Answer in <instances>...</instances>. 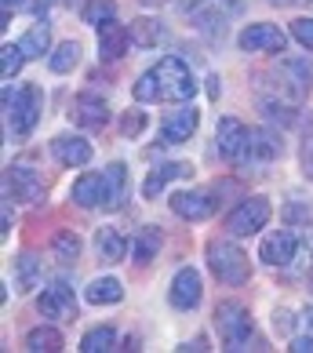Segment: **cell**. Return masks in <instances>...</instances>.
I'll list each match as a JSON object with an SVG mask.
<instances>
[{
    "mask_svg": "<svg viewBox=\"0 0 313 353\" xmlns=\"http://www.w3.org/2000/svg\"><path fill=\"white\" fill-rule=\"evenodd\" d=\"M4 190H8V197H15L19 204H41L44 193H48L44 175L37 172L30 161L8 164V172H4Z\"/></svg>",
    "mask_w": 313,
    "mask_h": 353,
    "instance_id": "8992f818",
    "label": "cell"
},
{
    "mask_svg": "<svg viewBox=\"0 0 313 353\" xmlns=\"http://www.w3.org/2000/svg\"><path fill=\"white\" fill-rule=\"evenodd\" d=\"M175 179H193V164H190V161H164V164L150 168L146 182H142V197L156 201Z\"/></svg>",
    "mask_w": 313,
    "mask_h": 353,
    "instance_id": "5bb4252c",
    "label": "cell"
},
{
    "mask_svg": "<svg viewBox=\"0 0 313 353\" xmlns=\"http://www.w3.org/2000/svg\"><path fill=\"white\" fill-rule=\"evenodd\" d=\"M51 153L62 168H84L91 161V142L84 135H55L51 139Z\"/></svg>",
    "mask_w": 313,
    "mask_h": 353,
    "instance_id": "d6986e66",
    "label": "cell"
},
{
    "mask_svg": "<svg viewBox=\"0 0 313 353\" xmlns=\"http://www.w3.org/2000/svg\"><path fill=\"white\" fill-rule=\"evenodd\" d=\"M48 66H51V73H73L77 66H81V44H77V41H62L48 55Z\"/></svg>",
    "mask_w": 313,
    "mask_h": 353,
    "instance_id": "f1b7e54d",
    "label": "cell"
},
{
    "mask_svg": "<svg viewBox=\"0 0 313 353\" xmlns=\"http://www.w3.org/2000/svg\"><path fill=\"white\" fill-rule=\"evenodd\" d=\"M102 172H106V201H102V208H106V212H117L128 197V164L113 161V164L102 168Z\"/></svg>",
    "mask_w": 313,
    "mask_h": 353,
    "instance_id": "ffe728a7",
    "label": "cell"
},
{
    "mask_svg": "<svg viewBox=\"0 0 313 353\" xmlns=\"http://www.w3.org/2000/svg\"><path fill=\"white\" fill-rule=\"evenodd\" d=\"M303 317H306V328H313V306H306V313H303Z\"/></svg>",
    "mask_w": 313,
    "mask_h": 353,
    "instance_id": "7bdbcfd3",
    "label": "cell"
},
{
    "mask_svg": "<svg viewBox=\"0 0 313 353\" xmlns=\"http://www.w3.org/2000/svg\"><path fill=\"white\" fill-rule=\"evenodd\" d=\"M77 350H84V353H110L117 350V332L110 328V324H95V328H88L81 335V346Z\"/></svg>",
    "mask_w": 313,
    "mask_h": 353,
    "instance_id": "4316f807",
    "label": "cell"
},
{
    "mask_svg": "<svg viewBox=\"0 0 313 353\" xmlns=\"http://www.w3.org/2000/svg\"><path fill=\"white\" fill-rule=\"evenodd\" d=\"M4 113H8V128L15 135H30L41 124L44 113V91L41 84H22L19 91H4Z\"/></svg>",
    "mask_w": 313,
    "mask_h": 353,
    "instance_id": "3957f363",
    "label": "cell"
},
{
    "mask_svg": "<svg viewBox=\"0 0 313 353\" xmlns=\"http://www.w3.org/2000/svg\"><path fill=\"white\" fill-rule=\"evenodd\" d=\"M292 41H295L299 48L313 51V19H295V22H292Z\"/></svg>",
    "mask_w": 313,
    "mask_h": 353,
    "instance_id": "e575fe53",
    "label": "cell"
},
{
    "mask_svg": "<svg viewBox=\"0 0 313 353\" xmlns=\"http://www.w3.org/2000/svg\"><path fill=\"white\" fill-rule=\"evenodd\" d=\"M142 128H146V113H142L139 106L128 110V113H121V135H124V139H135Z\"/></svg>",
    "mask_w": 313,
    "mask_h": 353,
    "instance_id": "836d02e7",
    "label": "cell"
},
{
    "mask_svg": "<svg viewBox=\"0 0 313 353\" xmlns=\"http://www.w3.org/2000/svg\"><path fill=\"white\" fill-rule=\"evenodd\" d=\"M113 11H117L113 0H88V4H84V22L102 26L106 19H113Z\"/></svg>",
    "mask_w": 313,
    "mask_h": 353,
    "instance_id": "d6a6232c",
    "label": "cell"
},
{
    "mask_svg": "<svg viewBox=\"0 0 313 353\" xmlns=\"http://www.w3.org/2000/svg\"><path fill=\"white\" fill-rule=\"evenodd\" d=\"M19 44H22V51H26L30 59H44L48 48H51V30H48V22H33Z\"/></svg>",
    "mask_w": 313,
    "mask_h": 353,
    "instance_id": "f546056e",
    "label": "cell"
},
{
    "mask_svg": "<svg viewBox=\"0 0 313 353\" xmlns=\"http://www.w3.org/2000/svg\"><path fill=\"white\" fill-rule=\"evenodd\" d=\"M270 4H299V0H270Z\"/></svg>",
    "mask_w": 313,
    "mask_h": 353,
    "instance_id": "f6af8a7d",
    "label": "cell"
},
{
    "mask_svg": "<svg viewBox=\"0 0 313 353\" xmlns=\"http://www.w3.org/2000/svg\"><path fill=\"white\" fill-rule=\"evenodd\" d=\"M281 135L273 128H255V161H273L281 157Z\"/></svg>",
    "mask_w": 313,
    "mask_h": 353,
    "instance_id": "1f68e13d",
    "label": "cell"
},
{
    "mask_svg": "<svg viewBox=\"0 0 313 353\" xmlns=\"http://www.w3.org/2000/svg\"><path fill=\"white\" fill-rule=\"evenodd\" d=\"M215 332H219V343L223 350H248L255 335V321H252V310H248L241 299H223L215 306Z\"/></svg>",
    "mask_w": 313,
    "mask_h": 353,
    "instance_id": "7a4b0ae2",
    "label": "cell"
},
{
    "mask_svg": "<svg viewBox=\"0 0 313 353\" xmlns=\"http://www.w3.org/2000/svg\"><path fill=\"white\" fill-rule=\"evenodd\" d=\"M95 33H99V55H102V59H110V62L124 59L128 44H132V33H128V26H121L117 19H106L102 26H95Z\"/></svg>",
    "mask_w": 313,
    "mask_h": 353,
    "instance_id": "ac0fdd59",
    "label": "cell"
},
{
    "mask_svg": "<svg viewBox=\"0 0 313 353\" xmlns=\"http://www.w3.org/2000/svg\"><path fill=\"white\" fill-rule=\"evenodd\" d=\"M84 299L91 306H117L124 299V284L117 277H95L84 288Z\"/></svg>",
    "mask_w": 313,
    "mask_h": 353,
    "instance_id": "603a6c76",
    "label": "cell"
},
{
    "mask_svg": "<svg viewBox=\"0 0 313 353\" xmlns=\"http://www.w3.org/2000/svg\"><path fill=\"white\" fill-rule=\"evenodd\" d=\"M81 248L84 244H81V237H77L73 230H59L55 241H51V255H55L62 266H73L77 259H81Z\"/></svg>",
    "mask_w": 313,
    "mask_h": 353,
    "instance_id": "83f0119b",
    "label": "cell"
},
{
    "mask_svg": "<svg viewBox=\"0 0 313 353\" xmlns=\"http://www.w3.org/2000/svg\"><path fill=\"white\" fill-rule=\"evenodd\" d=\"M70 201L77 208H102V201H106V172H84L70 186Z\"/></svg>",
    "mask_w": 313,
    "mask_h": 353,
    "instance_id": "e0dca14e",
    "label": "cell"
},
{
    "mask_svg": "<svg viewBox=\"0 0 313 353\" xmlns=\"http://www.w3.org/2000/svg\"><path fill=\"white\" fill-rule=\"evenodd\" d=\"M128 33H132V44H135V48H156V44L164 41V22L142 15V19H132Z\"/></svg>",
    "mask_w": 313,
    "mask_h": 353,
    "instance_id": "d4e9b609",
    "label": "cell"
},
{
    "mask_svg": "<svg viewBox=\"0 0 313 353\" xmlns=\"http://www.w3.org/2000/svg\"><path fill=\"white\" fill-rule=\"evenodd\" d=\"M303 168H306V175L313 179V142H306V146H303Z\"/></svg>",
    "mask_w": 313,
    "mask_h": 353,
    "instance_id": "ab89813d",
    "label": "cell"
},
{
    "mask_svg": "<svg viewBox=\"0 0 313 353\" xmlns=\"http://www.w3.org/2000/svg\"><path fill=\"white\" fill-rule=\"evenodd\" d=\"M273 328H277L281 335H288L292 332V313L288 310H277V313H273Z\"/></svg>",
    "mask_w": 313,
    "mask_h": 353,
    "instance_id": "d590c367",
    "label": "cell"
},
{
    "mask_svg": "<svg viewBox=\"0 0 313 353\" xmlns=\"http://www.w3.org/2000/svg\"><path fill=\"white\" fill-rule=\"evenodd\" d=\"M201 128V113L193 106H182L175 113H168L161 121V132H156V142L161 146H182V142H190L193 132Z\"/></svg>",
    "mask_w": 313,
    "mask_h": 353,
    "instance_id": "7c38bea8",
    "label": "cell"
},
{
    "mask_svg": "<svg viewBox=\"0 0 313 353\" xmlns=\"http://www.w3.org/2000/svg\"><path fill=\"white\" fill-rule=\"evenodd\" d=\"M132 95L139 106H153V102H179L182 106V102L197 95V81H193V70L179 55H164L132 84Z\"/></svg>",
    "mask_w": 313,
    "mask_h": 353,
    "instance_id": "6da1fadb",
    "label": "cell"
},
{
    "mask_svg": "<svg viewBox=\"0 0 313 353\" xmlns=\"http://www.w3.org/2000/svg\"><path fill=\"white\" fill-rule=\"evenodd\" d=\"M30 59L22 51V44H4L0 48V77H4V81H15V77L22 73V62Z\"/></svg>",
    "mask_w": 313,
    "mask_h": 353,
    "instance_id": "4dcf8cb0",
    "label": "cell"
},
{
    "mask_svg": "<svg viewBox=\"0 0 313 353\" xmlns=\"http://www.w3.org/2000/svg\"><path fill=\"white\" fill-rule=\"evenodd\" d=\"M139 4H146V8H161V4H168V0H139Z\"/></svg>",
    "mask_w": 313,
    "mask_h": 353,
    "instance_id": "b9f144b4",
    "label": "cell"
},
{
    "mask_svg": "<svg viewBox=\"0 0 313 353\" xmlns=\"http://www.w3.org/2000/svg\"><path fill=\"white\" fill-rule=\"evenodd\" d=\"M201 299H204L201 273L193 270V266H179L172 284H168V303H172L175 310H182V313H190V310L201 306Z\"/></svg>",
    "mask_w": 313,
    "mask_h": 353,
    "instance_id": "8fae6325",
    "label": "cell"
},
{
    "mask_svg": "<svg viewBox=\"0 0 313 353\" xmlns=\"http://www.w3.org/2000/svg\"><path fill=\"white\" fill-rule=\"evenodd\" d=\"M22 4H26V0H4V8H8V11H11V8H22Z\"/></svg>",
    "mask_w": 313,
    "mask_h": 353,
    "instance_id": "ee69618b",
    "label": "cell"
},
{
    "mask_svg": "<svg viewBox=\"0 0 313 353\" xmlns=\"http://www.w3.org/2000/svg\"><path fill=\"white\" fill-rule=\"evenodd\" d=\"M128 244L124 237H121V230H113V226H102L99 233H95V255L102 259V263H121V259L128 255Z\"/></svg>",
    "mask_w": 313,
    "mask_h": 353,
    "instance_id": "7402d4cb",
    "label": "cell"
},
{
    "mask_svg": "<svg viewBox=\"0 0 313 353\" xmlns=\"http://www.w3.org/2000/svg\"><path fill=\"white\" fill-rule=\"evenodd\" d=\"M273 219V208L266 197H244L233 212L226 215V233L230 237H252V233L266 230V222Z\"/></svg>",
    "mask_w": 313,
    "mask_h": 353,
    "instance_id": "52a82bcc",
    "label": "cell"
},
{
    "mask_svg": "<svg viewBox=\"0 0 313 353\" xmlns=\"http://www.w3.org/2000/svg\"><path fill=\"white\" fill-rule=\"evenodd\" d=\"M179 350H208V339H204V335H197L193 343H182Z\"/></svg>",
    "mask_w": 313,
    "mask_h": 353,
    "instance_id": "60d3db41",
    "label": "cell"
},
{
    "mask_svg": "<svg viewBox=\"0 0 313 353\" xmlns=\"http://www.w3.org/2000/svg\"><path fill=\"white\" fill-rule=\"evenodd\" d=\"M299 255V237L292 230H273L270 237L259 244V259L266 266H292V259Z\"/></svg>",
    "mask_w": 313,
    "mask_h": 353,
    "instance_id": "2e32d148",
    "label": "cell"
},
{
    "mask_svg": "<svg viewBox=\"0 0 313 353\" xmlns=\"http://www.w3.org/2000/svg\"><path fill=\"white\" fill-rule=\"evenodd\" d=\"M237 48L241 51H259V55H284V48H288V33L281 30V26L273 22H252L244 26L237 33Z\"/></svg>",
    "mask_w": 313,
    "mask_h": 353,
    "instance_id": "9c48e42d",
    "label": "cell"
},
{
    "mask_svg": "<svg viewBox=\"0 0 313 353\" xmlns=\"http://www.w3.org/2000/svg\"><path fill=\"white\" fill-rule=\"evenodd\" d=\"M161 230L156 226H142L135 237H132V259L135 263H150V259H156V252H161Z\"/></svg>",
    "mask_w": 313,
    "mask_h": 353,
    "instance_id": "484cf974",
    "label": "cell"
},
{
    "mask_svg": "<svg viewBox=\"0 0 313 353\" xmlns=\"http://www.w3.org/2000/svg\"><path fill=\"white\" fill-rule=\"evenodd\" d=\"M37 313H41L44 321H73L77 317V295H73V288L66 281H55V284H48L41 295H37Z\"/></svg>",
    "mask_w": 313,
    "mask_h": 353,
    "instance_id": "30bf717a",
    "label": "cell"
},
{
    "mask_svg": "<svg viewBox=\"0 0 313 353\" xmlns=\"http://www.w3.org/2000/svg\"><path fill=\"white\" fill-rule=\"evenodd\" d=\"M215 150L230 164H248L255 161V132L248 124H241L237 117H223L215 124Z\"/></svg>",
    "mask_w": 313,
    "mask_h": 353,
    "instance_id": "277c9868",
    "label": "cell"
},
{
    "mask_svg": "<svg viewBox=\"0 0 313 353\" xmlns=\"http://www.w3.org/2000/svg\"><path fill=\"white\" fill-rule=\"evenodd\" d=\"M73 121L88 128V132H102V128L110 124V102L95 95V91H81L73 102Z\"/></svg>",
    "mask_w": 313,
    "mask_h": 353,
    "instance_id": "9a60e30c",
    "label": "cell"
},
{
    "mask_svg": "<svg viewBox=\"0 0 313 353\" xmlns=\"http://www.w3.org/2000/svg\"><path fill=\"white\" fill-rule=\"evenodd\" d=\"M168 204H172V212L186 222H204V219H212L215 208H219V201L208 190H179L168 197Z\"/></svg>",
    "mask_w": 313,
    "mask_h": 353,
    "instance_id": "4fadbf2b",
    "label": "cell"
},
{
    "mask_svg": "<svg viewBox=\"0 0 313 353\" xmlns=\"http://www.w3.org/2000/svg\"><path fill=\"white\" fill-rule=\"evenodd\" d=\"M284 215H288V222H310V212H306V208H299V204H288V208H284Z\"/></svg>",
    "mask_w": 313,
    "mask_h": 353,
    "instance_id": "74e56055",
    "label": "cell"
},
{
    "mask_svg": "<svg viewBox=\"0 0 313 353\" xmlns=\"http://www.w3.org/2000/svg\"><path fill=\"white\" fill-rule=\"evenodd\" d=\"M208 270H212L223 284H233V288L252 281L248 252H241L233 241H212V244H208Z\"/></svg>",
    "mask_w": 313,
    "mask_h": 353,
    "instance_id": "5b68a950",
    "label": "cell"
},
{
    "mask_svg": "<svg viewBox=\"0 0 313 353\" xmlns=\"http://www.w3.org/2000/svg\"><path fill=\"white\" fill-rule=\"evenodd\" d=\"M41 277H44V270H41V259H37L33 252H22L15 259V288L22 295H30L33 288H41Z\"/></svg>",
    "mask_w": 313,
    "mask_h": 353,
    "instance_id": "cb8c5ba5",
    "label": "cell"
},
{
    "mask_svg": "<svg viewBox=\"0 0 313 353\" xmlns=\"http://www.w3.org/2000/svg\"><path fill=\"white\" fill-rule=\"evenodd\" d=\"M22 346L30 353H59L62 346H66V339H62V332L55 328V321H51V324H37V328L26 332Z\"/></svg>",
    "mask_w": 313,
    "mask_h": 353,
    "instance_id": "44dd1931",
    "label": "cell"
},
{
    "mask_svg": "<svg viewBox=\"0 0 313 353\" xmlns=\"http://www.w3.org/2000/svg\"><path fill=\"white\" fill-rule=\"evenodd\" d=\"M273 88H277L281 99L288 102H303L313 88V66L306 59H281L277 73H273Z\"/></svg>",
    "mask_w": 313,
    "mask_h": 353,
    "instance_id": "ba28073f",
    "label": "cell"
},
{
    "mask_svg": "<svg viewBox=\"0 0 313 353\" xmlns=\"http://www.w3.org/2000/svg\"><path fill=\"white\" fill-rule=\"evenodd\" d=\"M204 84H208V95H212V99H219V95H223V81H219V73H212Z\"/></svg>",
    "mask_w": 313,
    "mask_h": 353,
    "instance_id": "f35d334b",
    "label": "cell"
},
{
    "mask_svg": "<svg viewBox=\"0 0 313 353\" xmlns=\"http://www.w3.org/2000/svg\"><path fill=\"white\" fill-rule=\"evenodd\" d=\"M288 350L292 353H313V335H295Z\"/></svg>",
    "mask_w": 313,
    "mask_h": 353,
    "instance_id": "8d00e7d4",
    "label": "cell"
}]
</instances>
